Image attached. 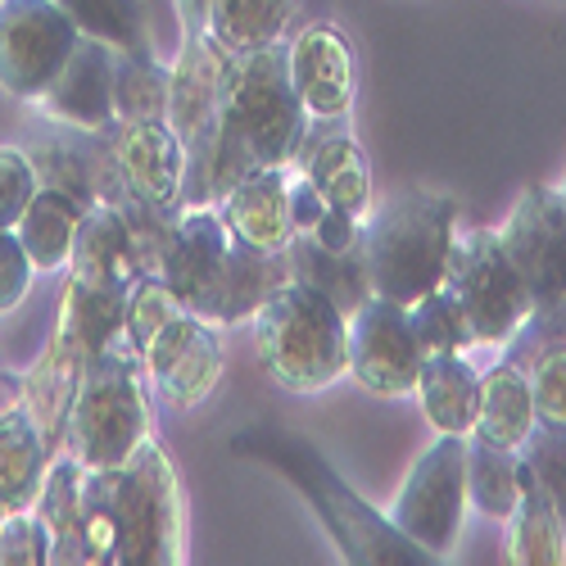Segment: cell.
I'll return each mask as SVG.
<instances>
[{
  "label": "cell",
  "instance_id": "1",
  "mask_svg": "<svg viewBox=\"0 0 566 566\" xmlns=\"http://www.w3.org/2000/svg\"><path fill=\"white\" fill-rule=\"evenodd\" d=\"M82 553L96 566L186 562V503L168 449L146 436L118 467H82Z\"/></svg>",
  "mask_w": 566,
  "mask_h": 566
},
{
  "label": "cell",
  "instance_id": "2",
  "mask_svg": "<svg viewBox=\"0 0 566 566\" xmlns=\"http://www.w3.org/2000/svg\"><path fill=\"white\" fill-rule=\"evenodd\" d=\"M231 453L272 467L276 476L317 512L322 531L332 535V544L340 548L345 562H354V566H431V562H440L417 539H408L395 526V516H381L367 499H358L336 476V467L322 458V449H313V440L281 431V427H245L231 436Z\"/></svg>",
  "mask_w": 566,
  "mask_h": 566
},
{
  "label": "cell",
  "instance_id": "3",
  "mask_svg": "<svg viewBox=\"0 0 566 566\" xmlns=\"http://www.w3.org/2000/svg\"><path fill=\"white\" fill-rule=\"evenodd\" d=\"M308 136V109L291 82V45H263L241 55L227 73L218 105V155H213V205L268 168H291Z\"/></svg>",
  "mask_w": 566,
  "mask_h": 566
},
{
  "label": "cell",
  "instance_id": "4",
  "mask_svg": "<svg viewBox=\"0 0 566 566\" xmlns=\"http://www.w3.org/2000/svg\"><path fill=\"white\" fill-rule=\"evenodd\" d=\"M458 200L436 191H403L363 222V263L371 295L417 304L444 286L449 250L458 241Z\"/></svg>",
  "mask_w": 566,
  "mask_h": 566
},
{
  "label": "cell",
  "instance_id": "5",
  "mask_svg": "<svg viewBox=\"0 0 566 566\" xmlns=\"http://www.w3.org/2000/svg\"><path fill=\"white\" fill-rule=\"evenodd\" d=\"M263 371L291 395H317L349 371V317L308 281L276 286L254 313Z\"/></svg>",
  "mask_w": 566,
  "mask_h": 566
},
{
  "label": "cell",
  "instance_id": "6",
  "mask_svg": "<svg viewBox=\"0 0 566 566\" xmlns=\"http://www.w3.org/2000/svg\"><path fill=\"white\" fill-rule=\"evenodd\" d=\"M146 363L118 336L86 363L82 386L69 412L64 453H73L86 471L118 467L136 453L150 431V399H146Z\"/></svg>",
  "mask_w": 566,
  "mask_h": 566
},
{
  "label": "cell",
  "instance_id": "7",
  "mask_svg": "<svg viewBox=\"0 0 566 566\" xmlns=\"http://www.w3.org/2000/svg\"><path fill=\"white\" fill-rule=\"evenodd\" d=\"M235 55H227L209 32L181 36L168 82V127L186 150V191L181 209L213 205V155H218V105Z\"/></svg>",
  "mask_w": 566,
  "mask_h": 566
},
{
  "label": "cell",
  "instance_id": "8",
  "mask_svg": "<svg viewBox=\"0 0 566 566\" xmlns=\"http://www.w3.org/2000/svg\"><path fill=\"white\" fill-rule=\"evenodd\" d=\"M444 291L471 345H507L531 317V291L499 245V231H467L449 250Z\"/></svg>",
  "mask_w": 566,
  "mask_h": 566
},
{
  "label": "cell",
  "instance_id": "9",
  "mask_svg": "<svg viewBox=\"0 0 566 566\" xmlns=\"http://www.w3.org/2000/svg\"><path fill=\"white\" fill-rule=\"evenodd\" d=\"M82 28L55 0H0V86L14 101H41L73 60Z\"/></svg>",
  "mask_w": 566,
  "mask_h": 566
},
{
  "label": "cell",
  "instance_id": "10",
  "mask_svg": "<svg viewBox=\"0 0 566 566\" xmlns=\"http://www.w3.org/2000/svg\"><path fill=\"white\" fill-rule=\"evenodd\" d=\"M395 526L440 562L453 553L467 516V436H440L408 471L395 499Z\"/></svg>",
  "mask_w": 566,
  "mask_h": 566
},
{
  "label": "cell",
  "instance_id": "11",
  "mask_svg": "<svg viewBox=\"0 0 566 566\" xmlns=\"http://www.w3.org/2000/svg\"><path fill=\"white\" fill-rule=\"evenodd\" d=\"M507 263L531 291V313H566V200L557 186H526L499 227Z\"/></svg>",
  "mask_w": 566,
  "mask_h": 566
},
{
  "label": "cell",
  "instance_id": "12",
  "mask_svg": "<svg viewBox=\"0 0 566 566\" xmlns=\"http://www.w3.org/2000/svg\"><path fill=\"white\" fill-rule=\"evenodd\" d=\"M421 363H427V354H421L412 336L408 304L371 295L349 317V376L367 395H381V399L417 395Z\"/></svg>",
  "mask_w": 566,
  "mask_h": 566
},
{
  "label": "cell",
  "instance_id": "13",
  "mask_svg": "<svg viewBox=\"0 0 566 566\" xmlns=\"http://www.w3.org/2000/svg\"><path fill=\"white\" fill-rule=\"evenodd\" d=\"M140 363H146V371L155 376V386L168 399V408H177V412L196 408L213 395L218 376H222L218 326L186 308L150 340V349L140 354Z\"/></svg>",
  "mask_w": 566,
  "mask_h": 566
},
{
  "label": "cell",
  "instance_id": "14",
  "mask_svg": "<svg viewBox=\"0 0 566 566\" xmlns=\"http://www.w3.org/2000/svg\"><path fill=\"white\" fill-rule=\"evenodd\" d=\"M114 159L118 177L146 200L155 213L177 218L186 191V150L168 123H114L96 136Z\"/></svg>",
  "mask_w": 566,
  "mask_h": 566
},
{
  "label": "cell",
  "instance_id": "15",
  "mask_svg": "<svg viewBox=\"0 0 566 566\" xmlns=\"http://www.w3.org/2000/svg\"><path fill=\"white\" fill-rule=\"evenodd\" d=\"M227 254H231V231L222 222L218 209H181L172 218V235H168V250H164V268L159 276L172 286V295L209 317V304L222 286V272H227Z\"/></svg>",
  "mask_w": 566,
  "mask_h": 566
},
{
  "label": "cell",
  "instance_id": "16",
  "mask_svg": "<svg viewBox=\"0 0 566 566\" xmlns=\"http://www.w3.org/2000/svg\"><path fill=\"white\" fill-rule=\"evenodd\" d=\"M36 109L51 123L77 127L86 136L109 132L118 123V114H114V45L82 36L73 60L55 77V86L36 101Z\"/></svg>",
  "mask_w": 566,
  "mask_h": 566
},
{
  "label": "cell",
  "instance_id": "17",
  "mask_svg": "<svg viewBox=\"0 0 566 566\" xmlns=\"http://www.w3.org/2000/svg\"><path fill=\"white\" fill-rule=\"evenodd\" d=\"M291 82L300 91V101L308 118H345L354 96H358V64L354 45L336 28H304L291 41Z\"/></svg>",
  "mask_w": 566,
  "mask_h": 566
},
{
  "label": "cell",
  "instance_id": "18",
  "mask_svg": "<svg viewBox=\"0 0 566 566\" xmlns=\"http://www.w3.org/2000/svg\"><path fill=\"white\" fill-rule=\"evenodd\" d=\"M91 358H96V354H91L64 322H55V336L45 340L41 358L32 363V371L23 376V386H19V399L28 403V412H32V421L41 427V436H45V444H51V453H64L69 412H73L82 371H86Z\"/></svg>",
  "mask_w": 566,
  "mask_h": 566
},
{
  "label": "cell",
  "instance_id": "19",
  "mask_svg": "<svg viewBox=\"0 0 566 566\" xmlns=\"http://www.w3.org/2000/svg\"><path fill=\"white\" fill-rule=\"evenodd\" d=\"M218 213L231 231V241L254 245V250H286L295 241V218H291V177L286 168H268L245 181H235L218 200Z\"/></svg>",
  "mask_w": 566,
  "mask_h": 566
},
{
  "label": "cell",
  "instance_id": "20",
  "mask_svg": "<svg viewBox=\"0 0 566 566\" xmlns=\"http://www.w3.org/2000/svg\"><path fill=\"white\" fill-rule=\"evenodd\" d=\"M295 168L326 196V205H336L354 218L367 222L371 213V168L363 146L349 132H317L304 136V146L295 155Z\"/></svg>",
  "mask_w": 566,
  "mask_h": 566
},
{
  "label": "cell",
  "instance_id": "21",
  "mask_svg": "<svg viewBox=\"0 0 566 566\" xmlns=\"http://www.w3.org/2000/svg\"><path fill=\"white\" fill-rule=\"evenodd\" d=\"M69 272L91 281V286H109V291H132V281L140 276L132 231L109 200H96L82 213L77 235H73V254H69Z\"/></svg>",
  "mask_w": 566,
  "mask_h": 566
},
{
  "label": "cell",
  "instance_id": "22",
  "mask_svg": "<svg viewBox=\"0 0 566 566\" xmlns=\"http://www.w3.org/2000/svg\"><path fill=\"white\" fill-rule=\"evenodd\" d=\"M295 276L291 268V254L286 250H254V245H241V241H231V254H227V272H222V286L209 304V317L213 326H235V322H245L263 308V300L276 291V286H286V281Z\"/></svg>",
  "mask_w": 566,
  "mask_h": 566
},
{
  "label": "cell",
  "instance_id": "23",
  "mask_svg": "<svg viewBox=\"0 0 566 566\" xmlns=\"http://www.w3.org/2000/svg\"><path fill=\"white\" fill-rule=\"evenodd\" d=\"M55 453L45 444L41 427L32 421L28 403H10L0 408V499L10 512H28L41 499L45 471H51Z\"/></svg>",
  "mask_w": 566,
  "mask_h": 566
},
{
  "label": "cell",
  "instance_id": "24",
  "mask_svg": "<svg viewBox=\"0 0 566 566\" xmlns=\"http://www.w3.org/2000/svg\"><path fill=\"white\" fill-rule=\"evenodd\" d=\"M417 399L427 421L440 436H471L481 412V371L467 363V354H436L421 363Z\"/></svg>",
  "mask_w": 566,
  "mask_h": 566
},
{
  "label": "cell",
  "instance_id": "25",
  "mask_svg": "<svg viewBox=\"0 0 566 566\" xmlns=\"http://www.w3.org/2000/svg\"><path fill=\"white\" fill-rule=\"evenodd\" d=\"M535 427V395H531V367L516 363L512 354L481 371V412H476V431L494 444L522 449V440Z\"/></svg>",
  "mask_w": 566,
  "mask_h": 566
},
{
  "label": "cell",
  "instance_id": "26",
  "mask_svg": "<svg viewBox=\"0 0 566 566\" xmlns=\"http://www.w3.org/2000/svg\"><path fill=\"white\" fill-rule=\"evenodd\" d=\"M96 205V200H91ZM82 196L64 191V186H41L32 196V205L23 209L14 235L23 241V250L32 254L36 272H60L69 268V254H73V235H77V222L82 213L91 209Z\"/></svg>",
  "mask_w": 566,
  "mask_h": 566
},
{
  "label": "cell",
  "instance_id": "27",
  "mask_svg": "<svg viewBox=\"0 0 566 566\" xmlns=\"http://www.w3.org/2000/svg\"><path fill=\"white\" fill-rule=\"evenodd\" d=\"M507 562L516 566H562L566 562L562 512L526 462H522V499H516V512L507 516Z\"/></svg>",
  "mask_w": 566,
  "mask_h": 566
},
{
  "label": "cell",
  "instance_id": "28",
  "mask_svg": "<svg viewBox=\"0 0 566 566\" xmlns=\"http://www.w3.org/2000/svg\"><path fill=\"white\" fill-rule=\"evenodd\" d=\"M295 281H308L313 291H322L345 317H354L367 300H371V281H367V263H363V245L349 254H332L322 250L308 231H295V241L286 245Z\"/></svg>",
  "mask_w": 566,
  "mask_h": 566
},
{
  "label": "cell",
  "instance_id": "29",
  "mask_svg": "<svg viewBox=\"0 0 566 566\" xmlns=\"http://www.w3.org/2000/svg\"><path fill=\"white\" fill-rule=\"evenodd\" d=\"M522 499V449L467 436V503L490 522H507Z\"/></svg>",
  "mask_w": 566,
  "mask_h": 566
},
{
  "label": "cell",
  "instance_id": "30",
  "mask_svg": "<svg viewBox=\"0 0 566 566\" xmlns=\"http://www.w3.org/2000/svg\"><path fill=\"white\" fill-rule=\"evenodd\" d=\"M36 512L51 531V562H86L82 553V462L73 453H55L45 485L36 499Z\"/></svg>",
  "mask_w": 566,
  "mask_h": 566
},
{
  "label": "cell",
  "instance_id": "31",
  "mask_svg": "<svg viewBox=\"0 0 566 566\" xmlns=\"http://www.w3.org/2000/svg\"><path fill=\"white\" fill-rule=\"evenodd\" d=\"M295 0H213L205 32L222 45L227 55H254L263 45L281 41V28L291 19Z\"/></svg>",
  "mask_w": 566,
  "mask_h": 566
},
{
  "label": "cell",
  "instance_id": "32",
  "mask_svg": "<svg viewBox=\"0 0 566 566\" xmlns=\"http://www.w3.org/2000/svg\"><path fill=\"white\" fill-rule=\"evenodd\" d=\"M123 313H127V291H109V286H91V281L73 276L64 281V304H60V322L91 349L101 354L105 345H114L123 336Z\"/></svg>",
  "mask_w": 566,
  "mask_h": 566
},
{
  "label": "cell",
  "instance_id": "33",
  "mask_svg": "<svg viewBox=\"0 0 566 566\" xmlns=\"http://www.w3.org/2000/svg\"><path fill=\"white\" fill-rule=\"evenodd\" d=\"M172 73L155 55L114 51V114L118 123H168Z\"/></svg>",
  "mask_w": 566,
  "mask_h": 566
},
{
  "label": "cell",
  "instance_id": "34",
  "mask_svg": "<svg viewBox=\"0 0 566 566\" xmlns=\"http://www.w3.org/2000/svg\"><path fill=\"white\" fill-rule=\"evenodd\" d=\"M55 6L82 28V36H96V41L114 45V51L155 55L146 6H140V0H55Z\"/></svg>",
  "mask_w": 566,
  "mask_h": 566
},
{
  "label": "cell",
  "instance_id": "35",
  "mask_svg": "<svg viewBox=\"0 0 566 566\" xmlns=\"http://www.w3.org/2000/svg\"><path fill=\"white\" fill-rule=\"evenodd\" d=\"M186 313V304L172 295V286L159 276V272H140L132 281V291H127V313H123V340L136 349V354H146L150 340L164 332V326Z\"/></svg>",
  "mask_w": 566,
  "mask_h": 566
},
{
  "label": "cell",
  "instance_id": "36",
  "mask_svg": "<svg viewBox=\"0 0 566 566\" xmlns=\"http://www.w3.org/2000/svg\"><path fill=\"white\" fill-rule=\"evenodd\" d=\"M408 317H412V336L421 345V354L436 358V354H458L467 349V332H462V317L449 300V291H431V295H421L417 304H408Z\"/></svg>",
  "mask_w": 566,
  "mask_h": 566
},
{
  "label": "cell",
  "instance_id": "37",
  "mask_svg": "<svg viewBox=\"0 0 566 566\" xmlns=\"http://www.w3.org/2000/svg\"><path fill=\"white\" fill-rule=\"evenodd\" d=\"M531 367V395H535V421L566 427V340L539 345L531 358H516Z\"/></svg>",
  "mask_w": 566,
  "mask_h": 566
},
{
  "label": "cell",
  "instance_id": "38",
  "mask_svg": "<svg viewBox=\"0 0 566 566\" xmlns=\"http://www.w3.org/2000/svg\"><path fill=\"white\" fill-rule=\"evenodd\" d=\"M522 462L539 476V485L548 490V499L562 512L566 526V427H548V421H535L531 436L522 440Z\"/></svg>",
  "mask_w": 566,
  "mask_h": 566
},
{
  "label": "cell",
  "instance_id": "39",
  "mask_svg": "<svg viewBox=\"0 0 566 566\" xmlns=\"http://www.w3.org/2000/svg\"><path fill=\"white\" fill-rule=\"evenodd\" d=\"M41 191L36 164L23 146H0V231H14L32 196Z\"/></svg>",
  "mask_w": 566,
  "mask_h": 566
},
{
  "label": "cell",
  "instance_id": "40",
  "mask_svg": "<svg viewBox=\"0 0 566 566\" xmlns=\"http://www.w3.org/2000/svg\"><path fill=\"white\" fill-rule=\"evenodd\" d=\"M51 562V531H45L41 512H10L0 526V566H41Z\"/></svg>",
  "mask_w": 566,
  "mask_h": 566
},
{
  "label": "cell",
  "instance_id": "41",
  "mask_svg": "<svg viewBox=\"0 0 566 566\" xmlns=\"http://www.w3.org/2000/svg\"><path fill=\"white\" fill-rule=\"evenodd\" d=\"M32 254L23 250V241L14 231H0V313H14L28 291H32Z\"/></svg>",
  "mask_w": 566,
  "mask_h": 566
},
{
  "label": "cell",
  "instance_id": "42",
  "mask_svg": "<svg viewBox=\"0 0 566 566\" xmlns=\"http://www.w3.org/2000/svg\"><path fill=\"white\" fill-rule=\"evenodd\" d=\"M308 235H313V241H317L322 250H332V254H349V250H358V245H363V218H354V213H345V209H336V205H332Z\"/></svg>",
  "mask_w": 566,
  "mask_h": 566
},
{
  "label": "cell",
  "instance_id": "43",
  "mask_svg": "<svg viewBox=\"0 0 566 566\" xmlns=\"http://www.w3.org/2000/svg\"><path fill=\"white\" fill-rule=\"evenodd\" d=\"M326 209H332V205H326V196L317 191L304 172L291 177V218H295V231H313Z\"/></svg>",
  "mask_w": 566,
  "mask_h": 566
},
{
  "label": "cell",
  "instance_id": "44",
  "mask_svg": "<svg viewBox=\"0 0 566 566\" xmlns=\"http://www.w3.org/2000/svg\"><path fill=\"white\" fill-rule=\"evenodd\" d=\"M209 6H213V0H172V10H177V19H181V36L205 32V23H209Z\"/></svg>",
  "mask_w": 566,
  "mask_h": 566
},
{
  "label": "cell",
  "instance_id": "45",
  "mask_svg": "<svg viewBox=\"0 0 566 566\" xmlns=\"http://www.w3.org/2000/svg\"><path fill=\"white\" fill-rule=\"evenodd\" d=\"M6 516H10V507H6V499H0V526H6Z\"/></svg>",
  "mask_w": 566,
  "mask_h": 566
},
{
  "label": "cell",
  "instance_id": "46",
  "mask_svg": "<svg viewBox=\"0 0 566 566\" xmlns=\"http://www.w3.org/2000/svg\"><path fill=\"white\" fill-rule=\"evenodd\" d=\"M6 386H10V376H6V371H0V395H6Z\"/></svg>",
  "mask_w": 566,
  "mask_h": 566
},
{
  "label": "cell",
  "instance_id": "47",
  "mask_svg": "<svg viewBox=\"0 0 566 566\" xmlns=\"http://www.w3.org/2000/svg\"><path fill=\"white\" fill-rule=\"evenodd\" d=\"M557 191H562V200H566V177H562V186H557Z\"/></svg>",
  "mask_w": 566,
  "mask_h": 566
}]
</instances>
